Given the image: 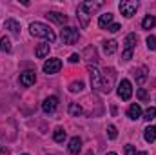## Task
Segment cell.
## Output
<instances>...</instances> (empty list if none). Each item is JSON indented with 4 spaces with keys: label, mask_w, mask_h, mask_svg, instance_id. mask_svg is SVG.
Wrapping results in <instances>:
<instances>
[{
    "label": "cell",
    "mask_w": 156,
    "mask_h": 155,
    "mask_svg": "<svg viewBox=\"0 0 156 155\" xmlns=\"http://www.w3.org/2000/svg\"><path fill=\"white\" fill-rule=\"evenodd\" d=\"M29 29H31V35L40 37V39H45V40H49V42H55V39H56V35L53 33V29L49 26L42 24V22H33L29 26Z\"/></svg>",
    "instance_id": "cell-1"
},
{
    "label": "cell",
    "mask_w": 156,
    "mask_h": 155,
    "mask_svg": "<svg viewBox=\"0 0 156 155\" xmlns=\"http://www.w3.org/2000/svg\"><path fill=\"white\" fill-rule=\"evenodd\" d=\"M136 42H138V37L134 35V33H129L125 40H123V60H131L133 59V49H134V46H136Z\"/></svg>",
    "instance_id": "cell-2"
},
{
    "label": "cell",
    "mask_w": 156,
    "mask_h": 155,
    "mask_svg": "<svg viewBox=\"0 0 156 155\" xmlns=\"http://www.w3.org/2000/svg\"><path fill=\"white\" fill-rule=\"evenodd\" d=\"M115 70L113 68H107L104 73H102V91L104 93H111L113 89V84H115Z\"/></svg>",
    "instance_id": "cell-3"
},
{
    "label": "cell",
    "mask_w": 156,
    "mask_h": 155,
    "mask_svg": "<svg viewBox=\"0 0 156 155\" xmlns=\"http://www.w3.org/2000/svg\"><path fill=\"white\" fill-rule=\"evenodd\" d=\"M131 95H133V86H131V82H129L127 78H123V80L118 84V97H120L122 100H129Z\"/></svg>",
    "instance_id": "cell-4"
},
{
    "label": "cell",
    "mask_w": 156,
    "mask_h": 155,
    "mask_svg": "<svg viewBox=\"0 0 156 155\" xmlns=\"http://www.w3.org/2000/svg\"><path fill=\"white\" fill-rule=\"evenodd\" d=\"M78 39H80V33H78V29H75V28H64L62 29V40H64V44H75V42H78Z\"/></svg>",
    "instance_id": "cell-5"
},
{
    "label": "cell",
    "mask_w": 156,
    "mask_h": 155,
    "mask_svg": "<svg viewBox=\"0 0 156 155\" xmlns=\"http://www.w3.org/2000/svg\"><path fill=\"white\" fill-rule=\"evenodd\" d=\"M60 68H62V60H60V59H47V60L44 62V71H45L47 75L58 73Z\"/></svg>",
    "instance_id": "cell-6"
},
{
    "label": "cell",
    "mask_w": 156,
    "mask_h": 155,
    "mask_svg": "<svg viewBox=\"0 0 156 155\" xmlns=\"http://www.w3.org/2000/svg\"><path fill=\"white\" fill-rule=\"evenodd\" d=\"M136 9H138V2H134V0H125V2L120 4V11H122V15H125L127 18H131V17L136 13Z\"/></svg>",
    "instance_id": "cell-7"
},
{
    "label": "cell",
    "mask_w": 156,
    "mask_h": 155,
    "mask_svg": "<svg viewBox=\"0 0 156 155\" xmlns=\"http://www.w3.org/2000/svg\"><path fill=\"white\" fill-rule=\"evenodd\" d=\"M89 73H91V84L94 89L102 91V71L94 66H89Z\"/></svg>",
    "instance_id": "cell-8"
},
{
    "label": "cell",
    "mask_w": 156,
    "mask_h": 155,
    "mask_svg": "<svg viewBox=\"0 0 156 155\" xmlns=\"http://www.w3.org/2000/svg\"><path fill=\"white\" fill-rule=\"evenodd\" d=\"M56 108H58V97H55V95L47 97V99L42 102V110H44V113H55Z\"/></svg>",
    "instance_id": "cell-9"
},
{
    "label": "cell",
    "mask_w": 156,
    "mask_h": 155,
    "mask_svg": "<svg viewBox=\"0 0 156 155\" xmlns=\"http://www.w3.org/2000/svg\"><path fill=\"white\" fill-rule=\"evenodd\" d=\"M35 80H37L35 71H24V73H20V84H22V86H26V88L33 86V84H35Z\"/></svg>",
    "instance_id": "cell-10"
},
{
    "label": "cell",
    "mask_w": 156,
    "mask_h": 155,
    "mask_svg": "<svg viewBox=\"0 0 156 155\" xmlns=\"http://www.w3.org/2000/svg\"><path fill=\"white\" fill-rule=\"evenodd\" d=\"M80 7H82L87 15H93L94 11H98V9L102 7V2H82Z\"/></svg>",
    "instance_id": "cell-11"
},
{
    "label": "cell",
    "mask_w": 156,
    "mask_h": 155,
    "mask_svg": "<svg viewBox=\"0 0 156 155\" xmlns=\"http://www.w3.org/2000/svg\"><path fill=\"white\" fill-rule=\"evenodd\" d=\"M49 20H53V22H56V24H60V26H64L66 22H67V17L64 15V13H56V11H49L47 15H45Z\"/></svg>",
    "instance_id": "cell-12"
},
{
    "label": "cell",
    "mask_w": 156,
    "mask_h": 155,
    "mask_svg": "<svg viewBox=\"0 0 156 155\" xmlns=\"http://www.w3.org/2000/svg\"><path fill=\"white\" fill-rule=\"evenodd\" d=\"M82 150V139L80 137H73L69 141V153L71 155H78Z\"/></svg>",
    "instance_id": "cell-13"
},
{
    "label": "cell",
    "mask_w": 156,
    "mask_h": 155,
    "mask_svg": "<svg viewBox=\"0 0 156 155\" xmlns=\"http://www.w3.org/2000/svg\"><path fill=\"white\" fill-rule=\"evenodd\" d=\"M111 24H113V15H111V13L100 15V18H98V26H100L102 29H107Z\"/></svg>",
    "instance_id": "cell-14"
},
{
    "label": "cell",
    "mask_w": 156,
    "mask_h": 155,
    "mask_svg": "<svg viewBox=\"0 0 156 155\" xmlns=\"http://www.w3.org/2000/svg\"><path fill=\"white\" fill-rule=\"evenodd\" d=\"M4 28H5V29H9V31H11V33H15V35H18V33H20V24H18L16 20H13V18L5 20V22H4Z\"/></svg>",
    "instance_id": "cell-15"
},
{
    "label": "cell",
    "mask_w": 156,
    "mask_h": 155,
    "mask_svg": "<svg viewBox=\"0 0 156 155\" xmlns=\"http://www.w3.org/2000/svg\"><path fill=\"white\" fill-rule=\"evenodd\" d=\"M127 115H129V119L136 120V119H140V117H142V108H140L138 104H131V106H129V110H127Z\"/></svg>",
    "instance_id": "cell-16"
},
{
    "label": "cell",
    "mask_w": 156,
    "mask_h": 155,
    "mask_svg": "<svg viewBox=\"0 0 156 155\" xmlns=\"http://www.w3.org/2000/svg\"><path fill=\"white\" fill-rule=\"evenodd\" d=\"M116 49H118L116 40H105V42H104V51H105V55H113Z\"/></svg>",
    "instance_id": "cell-17"
},
{
    "label": "cell",
    "mask_w": 156,
    "mask_h": 155,
    "mask_svg": "<svg viewBox=\"0 0 156 155\" xmlns=\"http://www.w3.org/2000/svg\"><path fill=\"white\" fill-rule=\"evenodd\" d=\"M134 77H136V82H138V84H144V82L147 80V68H145V66L138 68V70L134 71Z\"/></svg>",
    "instance_id": "cell-18"
},
{
    "label": "cell",
    "mask_w": 156,
    "mask_h": 155,
    "mask_svg": "<svg viewBox=\"0 0 156 155\" xmlns=\"http://www.w3.org/2000/svg\"><path fill=\"white\" fill-rule=\"evenodd\" d=\"M144 139H145L147 142H154L156 141V126H149V128H145Z\"/></svg>",
    "instance_id": "cell-19"
},
{
    "label": "cell",
    "mask_w": 156,
    "mask_h": 155,
    "mask_svg": "<svg viewBox=\"0 0 156 155\" xmlns=\"http://www.w3.org/2000/svg\"><path fill=\"white\" fill-rule=\"evenodd\" d=\"M154 26H156V18L153 15H147V17L142 20V28H144V29H153Z\"/></svg>",
    "instance_id": "cell-20"
},
{
    "label": "cell",
    "mask_w": 156,
    "mask_h": 155,
    "mask_svg": "<svg viewBox=\"0 0 156 155\" xmlns=\"http://www.w3.org/2000/svg\"><path fill=\"white\" fill-rule=\"evenodd\" d=\"M37 57L38 59H44V57H47L49 55V44H40L38 47H37Z\"/></svg>",
    "instance_id": "cell-21"
},
{
    "label": "cell",
    "mask_w": 156,
    "mask_h": 155,
    "mask_svg": "<svg viewBox=\"0 0 156 155\" xmlns=\"http://www.w3.org/2000/svg\"><path fill=\"white\" fill-rule=\"evenodd\" d=\"M66 137H67V135H66V131H64L62 128H56V130L53 131V139H55L56 142H64Z\"/></svg>",
    "instance_id": "cell-22"
},
{
    "label": "cell",
    "mask_w": 156,
    "mask_h": 155,
    "mask_svg": "<svg viewBox=\"0 0 156 155\" xmlns=\"http://www.w3.org/2000/svg\"><path fill=\"white\" fill-rule=\"evenodd\" d=\"M0 49L5 51V53L11 51V40L7 39V37H2V39H0Z\"/></svg>",
    "instance_id": "cell-23"
},
{
    "label": "cell",
    "mask_w": 156,
    "mask_h": 155,
    "mask_svg": "<svg viewBox=\"0 0 156 155\" xmlns=\"http://www.w3.org/2000/svg\"><path fill=\"white\" fill-rule=\"evenodd\" d=\"M78 18L82 20V26H87V24H89V15H87L80 6H78Z\"/></svg>",
    "instance_id": "cell-24"
},
{
    "label": "cell",
    "mask_w": 156,
    "mask_h": 155,
    "mask_svg": "<svg viewBox=\"0 0 156 155\" xmlns=\"http://www.w3.org/2000/svg\"><path fill=\"white\" fill-rule=\"evenodd\" d=\"M69 113H71L73 117H78V115H82V108L78 106L76 102H71V104H69Z\"/></svg>",
    "instance_id": "cell-25"
},
{
    "label": "cell",
    "mask_w": 156,
    "mask_h": 155,
    "mask_svg": "<svg viewBox=\"0 0 156 155\" xmlns=\"http://www.w3.org/2000/svg\"><path fill=\"white\" fill-rule=\"evenodd\" d=\"M83 89V82L82 80H76V82H73L71 86H69V91L71 93H78V91H82Z\"/></svg>",
    "instance_id": "cell-26"
},
{
    "label": "cell",
    "mask_w": 156,
    "mask_h": 155,
    "mask_svg": "<svg viewBox=\"0 0 156 155\" xmlns=\"http://www.w3.org/2000/svg\"><path fill=\"white\" fill-rule=\"evenodd\" d=\"M144 119H145V120H153V119H156V108H147L145 113H144Z\"/></svg>",
    "instance_id": "cell-27"
},
{
    "label": "cell",
    "mask_w": 156,
    "mask_h": 155,
    "mask_svg": "<svg viewBox=\"0 0 156 155\" xmlns=\"http://www.w3.org/2000/svg\"><path fill=\"white\" fill-rule=\"evenodd\" d=\"M136 95H138V99H140V100H147V99H149V93H147L144 88L136 89Z\"/></svg>",
    "instance_id": "cell-28"
},
{
    "label": "cell",
    "mask_w": 156,
    "mask_h": 155,
    "mask_svg": "<svg viewBox=\"0 0 156 155\" xmlns=\"http://www.w3.org/2000/svg\"><path fill=\"white\" fill-rule=\"evenodd\" d=\"M147 47H149L151 51H154L156 49V37H153V35L147 37Z\"/></svg>",
    "instance_id": "cell-29"
},
{
    "label": "cell",
    "mask_w": 156,
    "mask_h": 155,
    "mask_svg": "<svg viewBox=\"0 0 156 155\" xmlns=\"http://www.w3.org/2000/svg\"><path fill=\"white\" fill-rule=\"evenodd\" d=\"M107 135H109V139H116V128H115V126H113V124H109V126H107Z\"/></svg>",
    "instance_id": "cell-30"
},
{
    "label": "cell",
    "mask_w": 156,
    "mask_h": 155,
    "mask_svg": "<svg viewBox=\"0 0 156 155\" xmlns=\"http://www.w3.org/2000/svg\"><path fill=\"white\" fill-rule=\"evenodd\" d=\"M118 29H120V24H115V22H113V24L107 28V31H111V33H116Z\"/></svg>",
    "instance_id": "cell-31"
},
{
    "label": "cell",
    "mask_w": 156,
    "mask_h": 155,
    "mask_svg": "<svg viewBox=\"0 0 156 155\" xmlns=\"http://www.w3.org/2000/svg\"><path fill=\"white\" fill-rule=\"evenodd\" d=\"M78 60H80V57H78L76 53H73V55L69 57V62H71V64H76Z\"/></svg>",
    "instance_id": "cell-32"
},
{
    "label": "cell",
    "mask_w": 156,
    "mask_h": 155,
    "mask_svg": "<svg viewBox=\"0 0 156 155\" xmlns=\"http://www.w3.org/2000/svg\"><path fill=\"white\" fill-rule=\"evenodd\" d=\"M125 153H134V146H133V144H127V146H125Z\"/></svg>",
    "instance_id": "cell-33"
},
{
    "label": "cell",
    "mask_w": 156,
    "mask_h": 155,
    "mask_svg": "<svg viewBox=\"0 0 156 155\" xmlns=\"http://www.w3.org/2000/svg\"><path fill=\"white\" fill-rule=\"evenodd\" d=\"M0 155H7V150H5V146H2V148H0Z\"/></svg>",
    "instance_id": "cell-34"
},
{
    "label": "cell",
    "mask_w": 156,
    "mask_h": 155,
    "mask_svg": "<svg viewBox=\"0 0 156 155\" xmlns=\"http://www.w3.org/2000/svg\"><path fill=\"white\" fill-rule=\"evenodd\" d=\"M133 155H147V152H136V153H133Z\"/></svg>",
    "instance_id": "cell-35"
},
{
    "label": "cell",
    "mask_w": 156,
    "mask_h": 155,
    "mask_svg": "<svg viewBox=\"0 0 156 155\" xmlns=\"http://www.w3.org/2000/svg\"><path fill=\"white\" fill-rule=\"evenodd\" d=\"M107 155H116V153H115V152H109V153H107Z\"/></svg>",
    "instance_id": "cell-36"
},
{
    "label": "cell",
    "mask_w": 156,
    "mask_h": 155,
    "mask_svg": "<svg viewBox=\"0 0 156 155\" xmlns=\"http://www.w3.org/2000/svg\"><path fill=\"white\" fill-rule=\"evenodd\" d=\"M87 155H94V153H91V152H89V153H87Z\"/></svg>",
    "instance_id": "cell-37"
},
{
    "label": "cell",
    "mask_w": 156,
    "mask_h": 155,
    "mask_svg": "<svg viewBox=\"0 0 156 155\" xmlns=\"http://www.w3.org/2000/svg\"><path fill=\"white\" fill-rule=\"evenodd\" d=\"M24 155H27V153H24Z\"/></svg>",
    "instance_id": "cell-38"
}]
</instances>
